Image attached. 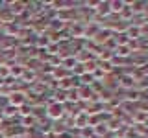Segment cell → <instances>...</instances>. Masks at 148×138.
<instances>
[{
    "mask_svg": "<svg viewBox=\"0 0 148 138\" xmlns=\"http://www.w3.org/2000/svg\"><path fill=\"white\" fill-rule=\"evenodd\" d=\"M9 105L11 107H15V109H18V107H22L24 105V101H26V94L24 92H21V90H13V92H9Z\"/></svg>",
    "mask_w": 148,
    "mask_h": 138,
    "instance_id": "obj_1",
    "label": "cell"
},
{
    "mask_svg": "<svg viewBox=\"0 0 148 138\" xmlns=\"http://www.w3.org/2000/svg\"><path fill=\"white\" fill-rule=\"evenodd\" d=\"M46 114H48L50 118H59L63 114V105L61 103H58V101H54V103H50L48 107H46Z\"/></svg>",
    "mask_w": 148,
    "mask_h": 138,
    "instance_id": "obj_2",
    "label": "cell"
},
{
    "mask_svg": "<svg viewBox=\"0 0 148 138\" xmlns=\"http://www.w3.org/2000/svg\"><path fill=\"white\" fill-rule=\"evenodd\" d=\"M24 9H26V4H22V2H11L9 4V13L11 15H21V13H24Z\"/></svg>",
    "mask_w": 148,
    "mask_h": 138,
    "instance_id": "obj_3",
    "label": "cell"
},
{
    "mask_svg": "<svg viewBox=\"0 0 148 138\" xmlns=\"http://www.w3.org/2000/svg\"><path fill=\"white\" fill-rule=\"evenodd\" d=\"M9 68V76L11 77H21L22 74H24L26 68L24 66H21V64H13V66H8Z\"/></svg>",
    "mask_w": 148,
    "mask_h": 138,
    "instance_id": "obj_4",
    "label": "cell"
},
{
    "mask_svg": "<svg viewBox=\"0 0 148 138\" xmlns=\"http://www.w3.org/2000/svg\"><path fill=\"white\" fill-rule=\"evenodd\" d=\"M15 112H17V109H15V107H11V105H8V107L2 110L4 116H15Z\"/></svg>",
    "mask_w": 148,
    "mask_h": 138,
    "instance_id": "obj_5",
    "label": "cell"
},
{
    "mask_svg": "<svg viewBox=\"0 0 148 138\" xmlns=\"http://www.w3.org/2000/svg\"><path fill=\"white\" fill-rule=\"evenodd\" d=\"M22 79H24V81H28V83H32V79H34V77H35V74L34 72H30V70H24V74H22Z\"/></svg>",
    "mask_w": 148,
    "mask_h": 138,
    "instance_id": "obj_6",
    "label": "cell"
},
{
    "mask_svg": "<svg viewBox=\"0 0 148 138\" xmlns=\"http://www.w3.org/2000/svg\"><path fill=\"white\" fill-rule=\"evenodd\" d=\"M0 77H9V68L8 66H0Z\"/></svg>",
    "mask_w": 148,
    "mask_h": 138,
    "instance_id": "obj_7",
    "label": "cell"
},
{
    "mask_svg": "<svg viewBox=\"0 0 148 138\" xmlns=\"http://www.w3.org/2000/svg\"><path fill=\"white\" fill-rule=\"evenodd\" d=\"M2 120H4V114H2V110H0V122H2Z\"/></svg>",
    "mask_w": 148,
    "mask_h": 138,
    "instance_id": "obj_8",
    "label": "cell"
},
{
    "mask_svg": "<svg viewBox=\"0 0 148 138\" xmlns=\"http://www.w3.org/2000/svg\"><path fill=\"white\" fill-rule=\"evenodd\" d=\"M0 138H8L6 135H4V133H0Z\"/></svg>",
    "mask_w": 148,
    "mask_h": 138,
    "instance_id": "obj_9",
    "label": "cell"
},
{
    "mask_svg": "<svg viewBox=\"0 0 148 138\" xmlns=\"http://www.w3.org/2000/svg\"><path fill=\"white\" fill-rule=\"evenodd\" d=\"M0 98H2V94H0Z\"/></svg>",
    "mask_w": 148,
    "mask_h": 138,
    "instance_id": "obj_10",
    "label": "cell"
}]
</instances>
